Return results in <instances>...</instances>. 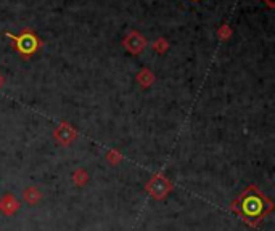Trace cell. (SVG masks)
<instances>
[{"instance_id":"obj_1","label":"cell","mask_w":275,"mask_h":231,"mask_svg":"<svg viewBox=\"0 0 275 231\" xmlns=\"http://www.w3.org/2000/svg\"><path fill=\"white\" fill-rule=\"evenodd\" d=\"M7 35L15 42V48L18 50V53L23 55L24 58L31 57L37 52V48L40 47V40L31 29H24V31L20 35H13L7 32Z\"/></svg>"},{"instance_id":"obj_2","label":"cell","mask_w":275,"mask_h":231,"mask_svg":"<svg viewBox=\"0 0 275 231\" xmlns=\"http://www.w3.org/2000/svg\"><path fill=\"white\" fill-rule=\"evenodd\" d=\"M124 45H126V48H127V50H129L131 53H136V55H137V53H140V52H142L143 48L146 47V40H145L138 32H131V34L126 37Z\"/></svg>"},{"instance_id":"obj_3","label":"cell","mask_w":275,"mask_h":231,"mask_svg":"<svg viewBox=\"0 0 275 231\" xmlns=\"http://www.w3.org/2000/svg\"><path fill=\"white\" fill-rule=\"evenodd\" d=\"M57 130H58V132H63V135H55V137H57V138L60 140L61 143H69L71 140L76 137L74 130H72L71 127H69V125H66V124H63L61 127H58Z\"/></svg>"},{"instance_id":"obj_4","label":"cell","mask_w":275,"mask_h":231,"mask_svg":"<svg viewBox=\"0 0 275 231\" xmlns=\"http://www.w3.org/2000/svg\"><path fill=\"white\" fill-rule=\"evenodd\" d=\"M24 196H26V201L28 202H35L39 198H40V193L35 190V188H31V190H26V193H24Z\"/></svg>"},{"instance_id":"obj_5","label":"cell","mask_w":275,"mask_h":231,"mask_svg":"<svg viewBox=\"0 0 275 231\" xmlns=\"http://www.w3.org/2000/svg\"><path fill=\"white\" fill-rule=\"evenodd\" d=\"M168 45H166V42H164L163 39H160V40H158L156 42V44H155V48H156V52L158 53H163V50H164V48H166Z\"/></svg>"}]
</instances>
